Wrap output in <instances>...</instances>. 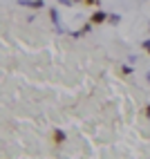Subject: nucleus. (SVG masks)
Listing matches in <instances>:
<instances>
[{"instance_id": "10", "label": "nucleus", "mask_w": 150, "mask_h": 159, "mask_svg": "<svg viewBox=\"0 0 150 159\" xmlns=\"http://www.w3.org/2000/svg\"><path fill=\"white\" fill-rule=\"evenodd\" d=\"M146 116H150V105H148V108H146Z\"/></svg>"}, {"instance_id": "1", "label": "nucleus", "mask_w": 150, "mask_h": 159, "mask_svg": "<svg viewBox=\"0 0 150 159\" xmlns=\"http://www.w3.org/2000/svg\"><path fill=\"white\" fill-rule=\"evenodd\" d=\"M49 18H52V23H54L56 34H65V27L61 25V16H58V9H56V7H52V9H49Z\"/></svg>"}, {"instance_id": "4", "label": "nucleus", "mask_w": 150, "mask_h": 159, "mask_svg": "<svg viewBox=\"0 0 150 159\" xmlns=\"http://www.w3.org/2000/svg\"><path fill=\"white\" fill-rule=\"evenodd\" d=\"M65 141V132L63 130H54V143H63Z\"/></svg>"}, {"instance_id": "7", "label": "nucleus", "mask_w": 150, "mask_h": 159, "mask_svg": "<svg viewBox=\"0 0 150 159\" xmlns=\"http://www.w3.org/2000/svg\"><path fill=\"white\" fill-rule=\"evenodd\" d=\"M58 2H61L63 7H72V5H74V0H58Z\"/></svg>"}, {"instance_id": "11", "label": "nucleus", "mask_w": 150, "mask_h": 159, "mask_svg": "<svg viewBox=\"0 0 150 159\" xmlns=\"http://www.w3.org/2000/svg\"><path fill=\"white\" fill-rule=\"evenodd\" d=\"M146 76H148V83H150V72H148V74H146Z\"/></svg>"}, {"instance_id": "2", "label": "nucleus", "mask_w": 150, "mask_h": 159, "mask_svg": "<svg viewBox=\"0 0 150 159\" xmlns=\"http://www.w3.org/2000/svg\"><path fill=\"white\" fill-rule=\"evenodd\" d=\"M16 5L27 7V9H43V7H45V0H18Z\"/></svg>"}, {"instance_id": "9", "label": "nucleus", "mask_w": 150, "mask_h": 159, "mask_svg": "<svg viewBox=\"0 0 150 159\" xmlns=\"http://www.w3.org/2000/svg\"><path fill=\"white\" fill-rule=\"evenodd\" d=\"M99 0H85V5H96Z\"/></svg>"}, {"instance_id": "3", "label": "nucleus", "mask_w": 150, "mask_h": 159, "mask_svg": "<svg viewBox=\"0 0 150 159\" xmlns=\"http://www.w3.org/2000/svg\"><path fill=\"white\" fill-rule=\"evenodd\" d=\"M108 16H110V14H105V11H101V9H99V11L92 14L90 23H92V25H103V23H108Z\"/></svg>"}, {"instance_id": "8", "label": "nucleus", "mask_w": 150, "mask_h": 159, "mask_svg": "<svg viewBox=\"0 0 150 159\" xmlns=\"http://www.w3.org/2000/svg\"><path fill=\"white\" fill-rule=\"evenodd\" d=\"M121 72H123V74H132V67H130V65H123Z\"/></svg>"}, {"instance_id": "5", "label": "nucleus", "mask_w": 150, "mask_h": 159, "mask_svg": "<svg viewBox=\"0 0 150 159\" xmlns=\"http://www.w3.org/2000/svg\"><path fill=\"white\" fill-rule=\"evenodd\" d=\"M108 23H110V25H119V23H121V16H119V14H110V16H108Z\"/></svg>"}, {"instance_id": "6", "label": "nucleus", "mask_w": 150, "mask_h": 159, "mask_svg": "<svg viewBox=\"0 0 150 159\" xmlns=\"http://www.w3.org/2000/svg\"><path fill=\"white\" fill-rule=\"evenodd\" d=\"M141 47H143V52L146 54H150V38H146L143 43H141Z\"/></svg>"}]
</instances>
